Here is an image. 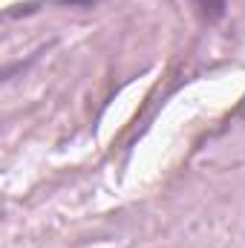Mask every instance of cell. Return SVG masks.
Wrapping results in <instances>:
<instances>
[{"mask_svg": "<svg viewBox=\"0 0 245 248\" xmlns=\"http://www.w3.org/2000/svg\"><path fill=\"white\" fill-rule=\"evenodd\" d=\"M193 3L205 20H219L225 15V6H228V0H193Z\"/></svg>", "mask_w": 245, "mask_h": 248, "instance_id": "obj_1", "label": "cell"}]
</instances>
